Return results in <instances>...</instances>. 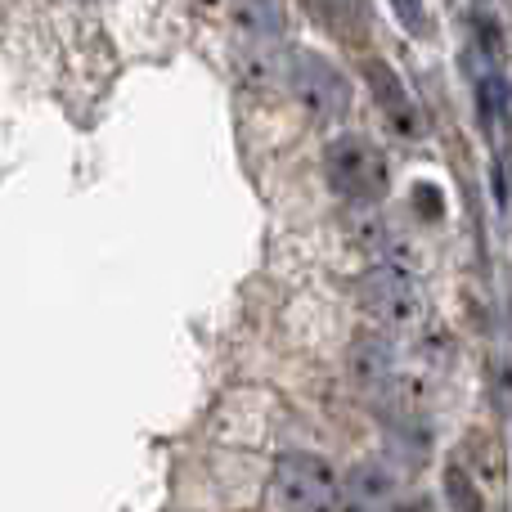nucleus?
Returning <instances> with one entry per match:
<instances>
[{
  "label": "nucleus",
  "instance_id": "obj_1",
  "mask_svg": "<svg viewBox=\"0 0 512 512\" xmlns=\"http://www.w3.org/2000/svg\"><path fill=\"white\" fill-rule=\"evenodd\" d=\"M324 171L337 198L355 207H378L391 189V171L378 144L360 140V135H337L324 149Z\"/></svg>",
  "mask_w": 512,
  "mask_h": 512
},
{
  "label": "nucleus",
  "instance_id": "obj_2",
  "mask_svg": "<svg viewBox=\"0 0 512 512\" xmlns=\"http://www.w3.org/2000/svg\"><path fill=\"white\" fill-rule=\"evenodd\" d=\"M270 490L283 512H337L342 508V481L328 459L310 450H283L274 459Z\"/></svg>",
  "mask_w": 512,
  "mask_h": 512
},
{
  "label": "nucleus",
  "instance_id": "obj_3",
  "mask_svg": "<svg viewBox=\"0 0 512 512\" xmlns=\"http://www.w3.org/2000/svg\"><path fill=\"white\" fill-rule=\"evenodd\" d=\"M364 306L378 324L387 328H409L423 310V297H418V279H414V265H409L405 252H391L378 256L373 270L364 274V288H360Z\"/></svg>",
  "mask_w": 512,
  "mask_h": 512
},
{
  "label": "nucleus",
  "instance_id": "obj_4",
  "mask_svg": "<svg viewBox=\"0 0 512 512\" xmlns=\"http://www.w3.org/2000/svg\"><path fill=\"white\" fill-rule=\"evenodd\" d=\"M288 90L297 95V104L315 122H342L351 113V86H346V77L324 54L306 50V45L288 54Z\"/></svg>",
  "mask_w": 512,
  "mask_h": 512
},
{
  "label": "nucleus",
  "instance_id": "obj_5",
  "mask_svg": "<svg viewBox=\"0 0 512 512\" xmlns=\"http://www.w3.org/2000/svg\"><path fill=\"white\" fill-rule=\"evenodd\" d=\"M360 72H364V86L373 90V104L382 108V117H387V122L396 126L400 135H423V122H418V108H414V95L405 90L400 72L391 68L387 59H364Z\"/></svg>",
  "mask_w": 512,
  "mask_h": 512
},
{
  "label": "nucleus",
  "instance_id": "obj_6",
  "mask_svg": "<svg viewBox=\"0 0 512 512\" xmlns=\"http://www.w3.org/2000/svg\"><path fill=\"white\" fill-rule=\"evenodd\" d=\"M346 369H351L355 387H364V391L391 387V382H396V346H391V337L382 333V328H373V333H360L351 342Z\"/></svg>",
  "mask_w": 512,
  "mask_h": 512
},
{
  "label": "nucleus",
  "instance_id": "obj_7",
  "mask_svg": "<svg viewBox=\"0 0 512 512\" xmlns=\"http://www.w3.org/2000/svg\"><path fill=\"white\" fill-rule=\"evenodd\" d=\"M396 504V477L382 463H355L342 481V508L346 512H387Z\"/></svg>",
  "mask_w": 512,
  "mask_h": 512
},
{
  "label": "nucleus",
  "instance_id": "obj_8",
  "mask_svg": "<svg viewBox=\"0 0 512 512\" xmlns=\"http://www.w3.org/2000/svg\"><path fill=\"white\" fill-rule=\"evenodd\" d=\"M306 14L315 18L324 32H333L337 41H360L369 32V0H301Z\"/></svg>",
  "mask_w": 512,
  "mask_h": 512
},
{
  "label": "nucleus",
  "instance_id": "obj_9",
  "mask_svg": "<svg viewBox=\"0 0 512 512\" xmlns=\"http://www.w3.org/2000/svg\"><path fill=\"white\" fill-rule=\"evenodd\" d=\"M234 27L252 41H274L283 32V5L279 0H230Z\"/></svg>",
  "mask_w": 512,
  "mask_h": 512
},
{
  "label": "nucleus",
  "instance_id": "obj_10",
  "mask_svg": "<svg viewBox=\"0 0 512 512\" xmlns=\"http://www.w3.org/2000/svg\"><path fill=\"white\" fill-rule=\"evenodd\" d=\"M441 495H445V508L450 512H486V490L477 486V477H472L463 463H450V468H445Z\"/></svg>",
  "mask_w": 512,
  "mask_h": 512
},
{
  "label": "nucleus",
  "instance_id": "obj_11",
  "mask_svg": "<svg viewBox=\"0 0 512 512\" xmlns=\"http://www.w3.org/2000/svg\"><path fill=\"white\" fill-rule=\"evenodd\" d=\"M391 9H396V18H400V27H405V32H414V36H427V32H432L423 0H391Z\"/></svg>",
  "mask_w": 512,
  "mask_h": 512
}]
</instances>
